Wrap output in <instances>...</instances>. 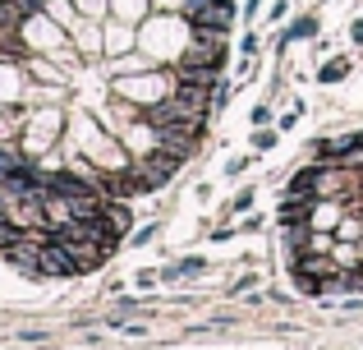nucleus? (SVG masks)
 Listing matches in <instances>:
<instances>
[{"mask_svg":"<svg viewBox=\"0 0 363 350\" xmlns=\"http://www.w3.org/2000/svg\"><path fill=\"white\" fill-rule=\"evenodd\" d=\"M184 18L194 33H225L235 18V0H184Z\"/></svg>","mask_w":363,"mask_h":350,"instance_id":"f03ea898","label":"nucleus"},{"mask_svg":"<svg viewBox=\"0 0 363 350\" xmlns=\"http://www.w3.org/2000/svg\"><path fill=\"white\" fill-rule=\"evenodd\" d=\"M313 28H318V23H313V18H299V23H294V28H290V37H308V33H313Z\"/></svg>","mask_w":363,"mask_h":350,"instance_id":"39448f33","label":"nucleus"},{"mask_svg":"<svg viewBox=\"0 0 363 350\" xmlns=\"http://www.w3.org/2000/svg\"><path fill=\"white\" fill-rule=\"evenodd\" d=\"M345 70H350V65H345V60H331V65H327V70H322V79H327V83H331V79H340V74H345Z\"/></svg>","mask_w":363,"mask_h":350,"instance_id":"20e7f679","label":"nucleus"},{"mask_svg":"<svg viewBox=\"0 0 363 350\" xmlns=\"http://www.w3.org/2000/svg\"><path fill=\"white\" fill-rule=\"evenodd\" d=\"M179 162H184V157H175L170 148H157V153H147V157H133V162H129L133 194H143V189H157V185H166V180L179 171Z\"/></svg>","mask_w":363,"mask_h":350,"instance_id":"f257e3e1","label":"nucleus"},{"mask_svg":"<svg viewBox=\"0 0 363 350\" xmlns=\"http://www.w3.org/2000/svg\"><path fill=\"white\" fill-rule=\"evenodd\" d=\"M18 235H23V226H18V222H14V217H9V212H0V253H5L9 244L18 240Z\"/></svg>","mask_w":363,"mask_h":350,"instance_id":"7ed1b4c3","label":"nucleus"}]
</instances>
